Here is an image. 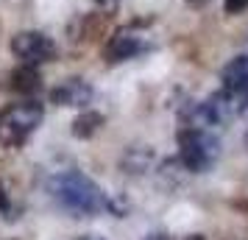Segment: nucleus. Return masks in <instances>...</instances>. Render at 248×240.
Masks as SVG:
<instances>
[{
	"label": "nucleus",
	"mask_w": 248,
	"mask_h": 240,
	"mask_svg": "<svg viewBox=\"0 0 248 240\" xmlns=\"http://www.w3.org/2000/svg\"><path fill=\"white\" fill-rule=\"evenodd\" d=\"M12 53L23 64H42V62H50V59L56 56V45H53V39L45 34H39V31H20V34L12 39Z\"/></svg>",
	"instance_id": "20e7f679"
},
{
	"label": "nucleus",
	"mask_w": 248,
	"mask_h": 240,
	"mask_svg": "<svg viewBox=\"0 0 248 240\" xmlns=\"http://www.w3.org/2000/svg\"><path fill=\"white\" fill-rule=\"evenodd\" d=\"M12 87L17 92H34V90H39V73H36V67L23 64L20 70H14Z\"/></svg>",
	"instance_id": "6e6552de"
},
{
	"label": "nucleus",
	"mask_w": 248,
	"mask_h": 240,
	"mask_svg": "<svg viewBox=\"0 0 248 240\" xmlns=\"http://www.w3.org/2000/svg\"><path fill=\"white\" fill-rule=\"evenodd\" d=\"M223 79V90L237 95L240 101H248V56H234L220 73Z\"/></svg>",
	"instance_id": "423d86ee"
},
{
	"label": "nucleus",
	"mask_w": 248,
	"mask_h": 240,
	"mask_svg": "<svg viewBox=\"0 0 248 240\" xmlns=\"http://www.w3.org/2000/svg\"><path fill=\"white\" fill-rule=\"evenodd\" d=\"M101 123H103V117H101V114H95V112H87V114H81L78 120L73 123V131H76L78 137H90L92 131H95V128L101 126Z\"/></svg>",
	"instance_id": "1a4fd4ad"
},
{
	"label": "nucleus",
	"mask_w": 248,
	"mask_h": 240,
	"mask_svg": "<svg viewBox=\"0 0 248 240\" xmlns=\"http://www.w3.org/2000/svg\"><path fill=\"white\" fill-rule=\"evenodd\" d=\"M223 9L226 14H240L248 9V0H223Z\"/></svg>",
	"instance_id": "9d476101"
},
{
	"label": "nucleus",
	"mask_w": 248,
	"mask_h": 240,
	"mask_svg": "<svg viewBox=\"0 0 248 240\" xmlns=\"http://www.w3.org/2000/svg\"><path fill=\"white\" fill-rule=\"evenodd\" d=\"M145 240H168V235H162V232H154V235H148Z\"/></svg>",
	"instance_id": "f8f14e48"
},
{
	"label": "nucleus",
	"mask_w": 248,
	"mask_h": 240,
	"mask_svg": "<svg viewBox=\"0 0 248 240\" xmlns=\"http://www.w3.org/2000/svg\"><path fill=\"white\" fill-rule=\"evenodd\" d=\"M90 98H92L90 84L81 79H64L50 92V101L56 106H84V103H90Z\"/></svg>",
	"instance_id": "0eeeda50"
},
{
	"label": "nucleus",
	"mask_w": 248,
	"mask_h": 240,
	"mask_svg": "<svg viewBox=\"0 0 248 240\" xmlns=\"http://www.w3.org/2000/svg\"><path fill=\"white\" fill-rule=\"evenodd\" d=\"M47 187H50V193H53V198L67 212H76V215H98V212H103L109 207L103 190L81 171L56 173L47 182Z\"/></svg>",
	"instance_id": "f257e3e1"
},
{
	"label": "nucleus",
	"mask_w": 248,
	"mask_h": 240,
	"mask_svg": "<svg viewBox=\"0 0 248 240\" xmlns=\"http://www.w3.org/2000/svg\"><path fill=\"white\" fill-rule=\"evenodd\" d=\"M187 240H203L201 235H192V238H187Z\"/></svg>",
	"instance_id": "2eb2a0df"
},
{
	"label": "nucleus",
	"mask_w": 248,
	"mask_h": 240,
	"mask_svg": "<svg viewBox=\"0 0 248 240\" xmlns=\"http://www.w3.org/2000/svg\"><path fill=\"white\" fill-rule=\"evenodd\" d=\"M78 240H103V238H92V235H84V238H78Z\"/></svg>",
	"instance_id": "ddd939ff"
},
{
	"label": "nucleus",
	"mask_w": 248,
	"mask_h": 240,
	"mask_svg": "<svg viewBox=\"0 0 248 240\" xmlns=\"http://www.w3.org/2000/svg\"><path fill=\"white\" fill-rule=\"evenodd\" d=\"M42 114H45V109L36 101H23V103L9 106L0 114V140L6 145H12V148L23 145L25 140L36 131V126L42 123Z\"/></svg>",
	"instance_id": "7ed1b4c3"
},
{
	"label": "nucleus",
	"mask_w": 248,
	"mask_h": 240,
	"mask_svg": "<svg viewBox=\"0 0 248 240\" xmlns=\"http://www.w3.org/2000/svg\"><path fill=\"white\" fill-rule=\"evenodd\" d=\"M98 3H103V6H112L114 0H98Z\"/></svg>",
	"instance_id": "4468645a"
},
{
	"label": "nucleus",
	"mask_w": 248,
	"mask_h": 240,
	"mask_svg": "<svg viewBox=\"0 0 248 240\" xmlns=\"http://www.w3.org/2000/svg\"><path fill=\"white\" fill-rule=\"evenodd\" d=\"M9 212V193H6V187L0 184V215H6Z\"/></svg>",
	"instance_id": "9b49d317"
},
{
	"label": "nucleus",
	"mask_w": 248,
	"mask_h": 240,
	"mask_svg": "<svg viewBox=\"0 0 248 240\" xmlns=\"http://www.w3.org/2000/svg\"><path fill=\"white\" fill-rule=\"evenodd\" d=\"M145 48H148V42L142 34H137V31H117L106 42L103 56H106V62H125V59H134L137 53H142Z\"/></svg>",
	"instance_id": "39448f33"
},
{
	"label": "nucleus",
	"mask_w": 248,
	"mask_h": 240,
	"mask_svg": "<svg viewBox=\"0 0 248 240\" xmlns=\"http://www.w3.org/2000/svg\"><path fill=\"white\" fill-rule=\"evenodd\" d=\"M220 154V143L215 134H209V128L203 126H187L179 131V160L184 162V168L192 173L209 171Z\"/></svg>",
	"instance_id": "f03ea898"
}]
</instances>
